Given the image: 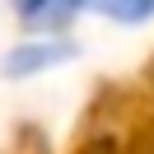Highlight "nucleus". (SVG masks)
<instances>
[{
    "label": "nucleus",
    "instance_id": "7ed1b4c3",
    "mask_svg": "<svg viewBox=\"0 0 154 154\" xmlns=\"http://www.w3.org/2000/svg\"><path fill=\"white\" fill-rule=\"evenodd\" d=\"M89 10L103 14L107 23H122V28H140L154 19V0H89Z\"/></svg>",
    "mask_w": 154,
    "mask_h": 154
},
{
    "label": "nucleus",
    "instance_id": "f03ea898",
    "mask_svg": "<svg viewBox=\"0 0 154 154\" xmlns=\"http://www.w3.org/2000/svg\"><path fill=\"white\" fill-rule=\"evenodd\" d=\"M14 19L33 38H70L75 19L89 10V0H10Z\"/></svg>",
    "mask_w": 154,
    "mask_h": 154
},
{
    "label": "nucleus",
    "instance_id": "f257e3e1",
    "mask_svg": "<svg viewBox=\"0 0 154 154\" xmlns=\"http://www.w3.org/2000/svg\"><path fill=\"white\" fill-rule=\"evenodd\" d=\"M75 56H79L75 38H33V33H23V38L10 42L5 56H0V79L28 84V79H42V75H51V70L70 66Z\"/></svg>",
    "mask_w": 154,
    "mask_h": 154
}]
</instances>
